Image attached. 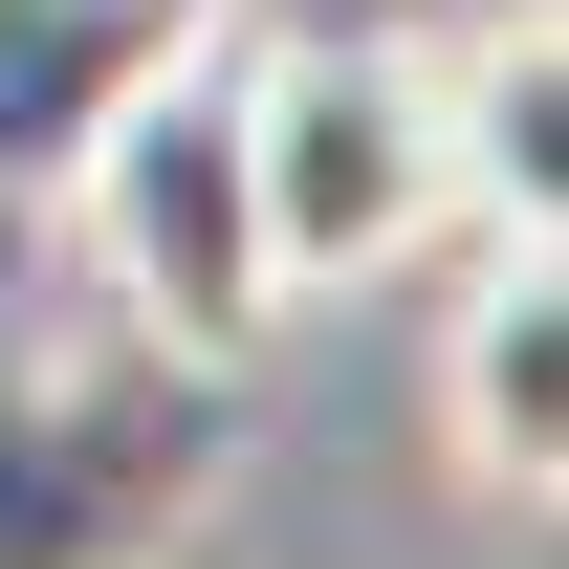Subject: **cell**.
Wrapping results in <instances>:
<instances>
[{
  "instance_id": "3957f363",
  "label": "cell",
  "mask_w": 569,
  "mask_h": 569,
  "mask_svg": "<svg viewBox=\"0 0 569 569\" xmlns=\"http://www.w3.org/2000/svg\"><path fill=\"white\" fill-rule=\"evenodd\" d=\"M67 219H88V263H110V307H132L153 351H198V372H241L284 329V263H263V176H241V67H153L110 132H88V176H67Z\"/></svg>"
},
{
  "instance_id": "5b68a950",
  "label": "cell",
  "mask_w": 569,
  "mask_h": 569,
  "mask_svg": "<svg viewBox=\"0 0 569 569\" xmlns=\"http://www.w3.org/2000/svg\"><path fill=\"white\" fill-rule=\"evenodd\" d=\"M438 417H460V482L482 503H548L569 482V241H482L460 351H438Z\"/></svg>"
},
{
  "instance_id": "7a4b0ae2",
  "label": "cell",
  "mask_w": 569,
  "mask_h": 569,
  "mask_svg": "<svg viewBox=\"0 0 569 569\" xmlns=\"http://www.w3.org/2000/svg\"><path fill=\"white\" fill-rule=\"evenodd\" d=\"M219 372L153 329L88 351H0V569H176V526L219 503Z\"/></svg>"
},
{
  "instance_id": "277c9868",
  "label": "cell",
  "mask_w": 569,
  "mask_h": 569,
  "mask_svg": "<svg viewBox=\"0 0 569 569\" xmlns=\"http://www.w3.org/2000/svg\"><path fill=\"white\" fill-rule=\"evenodd\" d=\"M198 44H219V0H0V219H44L88 176V132Z\"/></svg>"
},
{
  "instance_id": "6da1fadb",
  "label": "cell",
  "mask_w": 569,
  "mask_h": 569,
  "mask_svg": "<svg viewBox=\"0 0 569 569\" xmlns=\"http://www.w3.org/2000/svg\"><path fill=\"white\" fill-rule=\"evenodd\" d=\"M241 176H263L284 307L395 284L438 219H460V176H438V44H395V22H284V44H241Z\"/></svg>"
},
{
  "instance_id": "8992f818",
  "label": "cell",
  "mask_w": 569,
  "mask_h": 569,
  "mask_svg": "<svg viewBox=\"0 0 569 569\" xmlns=\"http://www.w3.org/2000/svg\"><path fill=\"white\" fill-rule=\"evenodd\" d=\"M438 176L482 241H569V22L548 0H482L438 44Z\"/></svg>"
}]
</instances>
